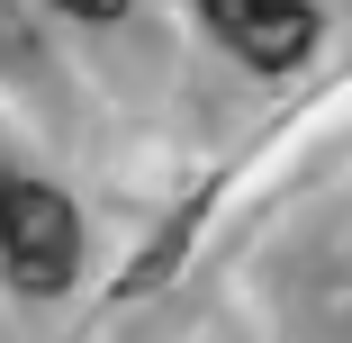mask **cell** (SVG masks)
<instances>
[{
    "label": "cell",
    "instance_id": "obj_2",
    "mask_svg": "<svg viewBox=\"0 0 352 343\" xmlns=\"http://www.w3.org/2000/svg\"><path fill=\"white\" fill-rule=\"evenodd\" d=\"M199 19L217 27V45H235L262 73H280V63H298L316 45V10L307 0H199Z\"/></svg>",
    "mask_w": 352,
    "mask_h": 343
},
{
    "label": "cell",
    "instance_id": "obj_1",
    "mask_svg": "<svg viewBox=\"0 0 352 343\" xmlns=\"http://www.w3.org/2000/svg\"><path fill=\"white\" fill-rule=\"evenodd\" d=\"M0 253H10L19 289H36V298L73 289V271H82V226H73V208H63V190L0 172Z\"/></svg>",
    "mask_w": 352,
    "mask_h": 343
},
{
    "label": "cell",
    "instance_id": "obj_3",
    "mask_svg": "<svg viewBox=\"0 0 352 343\" xmlns=\"http://www.w3.org/2000/svg\"><path fill=\"white\" fill-rule=\"evenodd\" d=\"M54 10H73V19H118L126 0H54Z\"/></svg>",
    "mask_w": 352,
    "mask_h": 343
}]
</instances>
